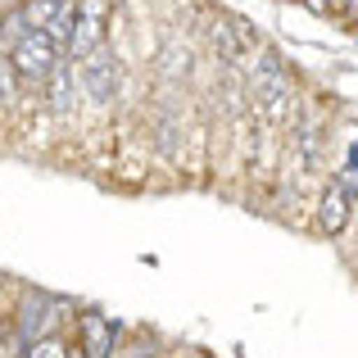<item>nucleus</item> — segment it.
<instances>
[{"mask_svg":"<svg viewBox=\"0 0 358 358\" xmlns=\"http://www.w3.org/2000/svg\"><path fill=\"white\" fill-rule=\"evenodd\" d=\"M250 69V100L263 109V118L272 122H286L290 118V100H295V82H290L286 64H281L277 50H259Z\"/></svg>","mask_w":358,"mask_h":358,"instance_id":"f257e3e1","label":"nucleus"},{"mask_svg":"<svg viewBox=\"0 0 358 358\" xmlns=\"http://www.w3.org/2000/svg\"><path fill=\"white\" fill-rule=\"evenodd\" d=\"M59 55L64 50L45 32H36V27L18 45H9V64H14V73H18V78H27V82H45V78H50V69L59 64Z\"/></svg>","mask_w":358,"mask_h":358,"instance_id":"f03ea898","label":"nucleus"},{"mask_svg":"<svg viewBox=\"0 0 358 358\" xmlns=\"http://www.w3.org/2000/svg\"><path fill=\"white\" fill-rule=\"evenodd\" d=\"M82 87H87V96L96 100V105H109V100L118 96V87H122L118 55L105 50V45H100L96 55H87V59H82Z\"/></svg>","mask_w":358,"mask_h":358,"instance_id":"7ed1b4c3","label":"nucleus"},{"mask_svg":"<svg viewBox=\"0 0 358 358\" xmlns=\"http://www.w3.org/2000/svg\"><path fill=\"white\" fill-rule=\"evenodd\" d=\"M105 9H109V0H82L78 5L73 36H69V45H64L73 59H87V55H96L100 45H105Z\"/></svg>","mask_w":358,"mask_h":358,"instance_id":"20e7f679","label":"nucleus"},{"mask_svg":"<svg viewBox=\"0 0 358 358\" xmlns=\"http://www.w3.org/2000/svg\"><path fill=\"white\" fill-rule=\"evenodd\" d=\"M50 322H55V299L41 295V290H27L23 295V308H18V336H23V345L41 341V336H50Z\"/></svg>","mask_w":358,"mask_h":358,"instance_id":"39448f33","label":"nucleus"},{"mask_svg":"<svg viewBox=\"0 0 358 358\" xmlns=\"http://www.w3.org/2000/svg\"><path fill=\"white\" fill-rule=\"evenodd\" d=\"M78 336H82V354L87 358H109L114 354V322L105 313H82L78 317Z\"/></svg>","mask_w":358,"mask_h":358,"instance_id":"423d86ee","label":"nucleus"},{"mask_svg":"<svg viewBox=\"0 0 358 358\" xmlns=\"http://www.w3.org/2000/svg\"><path fill=\"white\" fill-rule=\"evenodd\" d=\"M45 100H50L55 114H69L73 105H78V73H73V64H55L50 78H45Z\"/></svg>","mask_w":358,"mask_h":358,"instance_id":"0eeeda50","label":"nucleus"},{"mask_svg":"<svg viewBox=\"0 0 358 358\" xmlns=\"http://www.w3.org/2000/svg\"><path fill=\"white\" fill-rule=\"evenodd\" d=\"M345 222H350V195H345L341 186H331V191L317 200V227H322L327 236H336V231H345Z\"/></svg>","mask_w":358,"mask_h":358,"instance_id":"6e6552de","label":"nucleus"},{"mask_svg":"<svg viewBox=\"0 0 358 358\" xmlns=\"http://www.w3.org/2000/svg\"><path fill=\"white\" fill-rule=\"evenodd\" d=\"M27 32H32V27H27L23 9H9V14L0 18V41H5V45H18V41H23Z\"/></svg>","mask_w":358,"mask_h":358,"instance_id":"1a4fd4ad","label":"nucleus"},{"mask_svg":"<svg viewBox=\"0 0 358 358\" xmlns=\"http://www.w3.org/2000/svg\"><path fill=\"white\" fill-rule=\"evenodd\" d=\"M23 358H69V345H64L59 336H41V341L27 345V354H23Z\"/></svg>","mask_w":358,"mask_h":358,"instance_id":"9d476101","label":"nucleus"},{"mask_svg":"<svg viewBox=\"0 0 358 358\" xmlns=\"http://www.w3.org/2000/svg\"><path fill=\"white\" fill-rule=\"evenodd\" d=\"M14 91H18V82H14V64L5 59V55H0V100H14Z\"/></svg>","mask_w":358,"mask_h":358,"instance_id":"9b49d317","label":"nucleus"},{"mask_svg":"<svg viewBox=\"0 0 358 358\" xmlns=\"http://www.w3.org/2000/svg\"><path fill=\"white\" fill-rule=\"evenodd\" d=\"M159 150H164L168 159H177V122H159Z\"/></svg>","mask_w":358,"mask_h":358,"instance_id":"f8f14e48","label":"nucleus"},{"mask_svg":"<svg viewBox=\"0 0 358 358\" xmlns=\"http://www.w3.org/2000/svg\"><path fill=\"white\" fill-rule=\"evenodd\" d=\"M336 186H341L345 195H358V164H350V168H341V177H336Z\"/></svg>","mask_w":358,"mask_h":358,"instance_id":"ddd939ff","label":"nucleus"},{"mask_svg":"<svg viewBox=\"0 0 358 358\" xmlns=\"http://www.w3.org/2000/svg\"><path fill=\"white\" fill-rule=\"evenodd\" d=\"M350 9V0H322V14H345Z\"/></svg>","mask_w":358,"mask_h":358,"instance_id":"4468645a","label":"nucleus"},{"mask_svg":"<svg viewBox=\"0 0 358 358\" xmlns=\"http://www.w3.org/2000/svg\"><path fill=\"white\" fill-rule=\"evenodd\" d=\"M345 14H350V18H358V0H350V9H345Z\"/></svg>","mask_w":358,"mask_h":358,"instance_id":"2eb2a0df","label":"nucleus"},{"mask_svg":"<svg viewBox=\"0 0 358 358\" xmlns=\"http://www.w3.org/2000/svg\"><path fill=\"white\" fill-rule=\"evenodd\" d=\"M59 5H73V0H59Z\"/></svg>","mask_w":358,"mask_h":358,"instance_id":"dca6fc26","label":"nucleus"}]
</instances>
